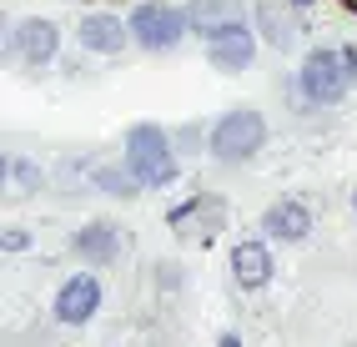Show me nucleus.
<instances>
[{"mask_svg":"<svg viewBox=\"0 0 357 347\" xmlns=\"http://www.w3.org/2000/svg\"><path fill=\"white\" fill-rule=\"evenodd\" d=\"M261 231H267L272 242H307L312 237V212H307V201L282 196L261 212Z\"/></svg>","mask_w":357,"mask_h":347,"instance_id":"423d86ee","label":"nucleus"},{"mask_svg":"<svg viewBox=\"0 0 357 347\" xmlns=\"http://www.w3.org/2000/svg\"><path fill=\"white\" fill-rule=\"evenodd\" d=\"M126 40H136V36H131V20H121V15H86L81 20V45L96 56H116Z\"/></svg>","mask_w":357,"mask_h":347,"instance_id":"9b49d317","label":"nucleus"},{"mask_svg":"<svg viewBox=\"0 0 357 347\" xmlns=\"http://www.w3.org/2000/svg\"><path fill=\"white\" fill-rule=\"evenodd\" d=\"M272 272H277V262H272V252L261 247V242H236V252H231V277H236V287L257 292V287L272 282Z\"/></svg>","mask_w":357,"mask_h":347,"instance_id":"1a4fd4ad","label":"nucleus"},{"mask_svg":"<svg viewBox=\"0 0 357 347\" xmlns=\"http://www.w3.org/2000/svg\"><path fill=\"white\" fill-rule=\"evenodd\" d=\"M70 252H76L86 267H106V262L121 257V231L111 222H91V226H81L76 237H70Z\"/></svg>","mask_w":357,"mask_h":347,"instance_id":"6e6552de","label":"nucleus"},{"mask_svg":"<svg viewBox=\"0 0 357 347\" xmlns=\"http://www.w3.org/2000/svg\"><path fill=\"white\" fill-rule=\"evenodd\" d=\"M10 51L26 65H45L61 51V31L51 26V20H20V26L10 31Z\"/></svg>","mask_w":357,"mask_h":347,"instance_id":"0eeeda50","label":"nucleus"},{"mask_svg":"<svg viewBox=\"0 0 357 347\" xmlns=\"http://www.w3.org/2000/svg\"><path fill=\"white\" fill-rule=\"evenodd\" d=\"M297 6H307V0H297Z\"/></svg>","mask_w":357,"mask_h":347,"instance_id":"aec40b11","label":"nucleus"},{"mask_svg":"<svg viewBox=\"0 0 357 347\" xmlns=\"http://www.w3.org/2000/svg\"><path fill=\"white\" fill-rule=\"evenodd\" d=\"M6 176H10V192H15V196L40 192V181H45V176H40V167H31L26 156H10V161H6Z\"/></svg>","mask_w":357,"mask_h":347,"instance_id":"ddd939ff","label":"nucleus"},{"mask_svg":"<svg viewBox=\"0 0 357 347\" xmlns=\"http://www.w3.org/2000/svg\"><path fill=\"white\" fill-rule=\"evenodd\" d=\"M302 86V101L307 106H337L347 91H352V71H347V56L342 51H312L297 71Z\"/></svg>","mask_w":357,"mask_h":347,"instance_id":"7ed1b4c3","label":"nucleus"},{"mask_svg":"<svg viewBox=\"0 0 357 347\" xmlns=\"http://www.w3.org/2000/svg\"><path fill=\"white\" fill-rule=\"evenodd\" d=\"M96 181H101V192H111V196H136V187H141V176H136L131 167H126V171H121V167H101Z\"/></svg>","mask_w":357,"mask_h":347,"instance_id":"4468645a","label":"nucleus"},{"mask_svg":"<svg viewBox=\"0 0 357 347\" xmlns=\"http://www.w3.org/2000/svg\"><path fill=\"white\" fill-rule=\"evenodd\" d=\"M352 212H357V192H352Z\"/></svg>","mask_w":357,"mask_h":347,"instance_id":"6ab92c4d","label":"nucleus"},{"mask_svg":"<svg viewBox=\"0 0 357 347\" xmlns=\"http://www.w3.org/2000/svg\"><path fill=\"white\" fill-rule=\"evenodd\" d=\"M96 312H101V282H96L91 272L66 277L61 292H56V317L66 322V327H86Z\"/></svg>","mask_w":357,"mask_h":347,"instance_id":"39448f33","label":"nucleus"},{"mask_svg":"<svg viewBox=\"0 0 357 347\" xmlns=\"http://www.w3.org/2000/svg\"><path fill=\"white\" fill-rule=\"evenodd\" d=\"M26 247H31V237H26L20 226H10V231H6V252H26Z\"/></svg>","mask_w":357,"mask_h":347,"instance_id":"dca6fc26","label":"nucleus"},{"mask_svg":"<svg viewBox=\"0 0 357 347\" xmlns=\"http://www.w3.org/2000/svg\"><path fill=\"white\" fill-rule=\"evenodd\" d=\"M186 26H192V15L176 10V6H141L131 15V36H136V45H146V51H172L186 36Z\"/></svg>","mask_w":357,"mask_h":347,"instance_id":"20e7f679","label":"nucleus"},{"mask_svg":"<svg viewBox=\"0 0 357 347\" xmlns=\"http://www.w3.org/2000/svg\"><path fill=\"white\" fill-rule=\"evenodd\" d=\"M206 51H211V65H217V71H242V65L257 56L252 26H242V31H227V36H217V40H206Z\"/></svg>","mask_w":357,"mask_h":347,"instance_id":"f8f14e48","label":"nucleus"},{"mask_svg":"<svg viewBox=\"0 0 357 347\" xmlns=\"http://www.w3.org/2000/svg\"><path fill=\"white\" fill-rule=\"evenodd\" d=\"M192 26H197L202 40H217L227 31H242L247 15H242L236 0H197V6H192Z\"/></svg>","mask_w":357,"mask_h":347,"instance_id":"9d476101","label":"nucleus"},{"mask_svg":"<svg viewBox=\"0 0 357 347\" xmlns=\"http://www.w3.org/2000/svg\"><path fill=\"white\" fill-rule=\"evenodd\" d=\"M267 141V121L257 106H231L217 126H211V156L217 161H252Z\"/></svg>","mask_w":357,"mask_h":347,"instance_id":"f03ea898","label":"nucleus"},{"mask_svg":"<svg viewBox=\"0 0 357 347\" xmlns=\"http://www.w3.org/2000/svg\"><path fill=\"white\" fill-rule=\"evenodd\" d=\"M342 56H347V71H352V86H357V51H352V45H342Z\"/></svg>","mask_w":357,"mask_h":347,"instance_id":"f3484780","label":"nucleus"},{"mask_svg":"<svg viewBox=\"0 0 357 347\" xmlns=\"http://www.w3.org/2000/svg\"><path fill=\"white\" fill-rule=\"evenodd\" d=\"M257 20H261V36H267L272 45H292V20L277 15V6H261Z\"/></svg>","mask_w":357,"mask_h":347,"instance_id":"2eb2a0df","label":"nucleus"},{"mask_svg":"<svg viewBox=\"0 0 357 347\" xmlns=\"http://www.w3.org/2000/svg\"><path fill=\"white\" fill-rule=\"evenodd\" d=\"M126 167L141 176V187H166L176 181V151L161 126H131L126 131Z\"/></svg>","mask_w":357,"mask_h":347,"instance_id":"f257e3e1","label":"nucleus"},{"mask_svg":"<svg viewBox=\"0 0 357 347\" xmlns=\"http://www.w3.org/2000/svg\"><path fill=\"white\" fill-rule=\"evenodd\" d=\"M222 347H242V342H236V337H231V332H227V337H222Z\"/></svg>","mask_w":357,"mask_h":347,"instance_id":"a211bd4d","label":"nucleus"}]
</instances>
